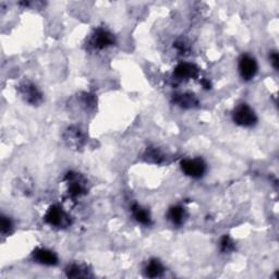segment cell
Instances as JSON below:
<instances>
[{"label": "cell", "mask_w": 279, "mask_h": 279, "mask_svg": "<svg viewBox=\"0 0 279 279\" xmlns=\"http://www.w3.org/2000/svg\"><path fill=\"white\" fill-rule=\"evenodd\" d=\"M232 120L240 127L251 128L257 123V116L251 106L240 104L232 111Z\"/></svg>", "instance_id": "obj_1"}, {"label": "cell", "mask_w": 279, "mask_h": 279, "mask_svg": "<svg viewBox=\"0 0 279 279\" xmlns=\"http://www.w3.org/2000/svg\"><path fill=\"white\" fill-rule=\"evenodd\" d=\"M180 168L188 177L200 179L206 172L207 166L202 158H185L181 161Z\"/></svg>", "instance_id": "obj_2"}, {"label": "cell", "mask_w": 279, "mask_h": 279, "mask_svg": "<svg viewBox=\"0 0 279 279\" xmlns=\"http://www.w3.org/2000/svg\"><path fill=\"white\" fill-rule=\"evenodd\" d=\"M115 42V36L109 31L103 28H98L91 35L89 39V46L93 49L101 50L109 47V46H112Z\"/></svg>", "instance_id": "obj_3"}, {"label": "cell", "mask_w": 279, "mask_h": 279, "mask_svg": "<svg viewBox=\"0 0 279 279\" xmlns=\"http://www.w3.org/2000/svg\"><path fill=\"white\" fill-rule=\"evenodd\" d=\"M45 222L52 227H67L70 224V218L67 213L59 205H51L45 214Z\"/></svg>", "instance_id": "obj_4"}, {"label": "cell", "mask_w": 279, "mask_h": 279, "mask_svg": "<svg viewBox=\"0 0 279 279\" xmlns=\"http://www.w3.org/2000/svg\"><path fill=\"white\" fill-rule=\"evenodd\" d=\"M238 69L240 77L244 80V81H251L252 79H254L256 73L258 71V64L256 59L249 54H244L239 59Z\"/></svg>", "instance_id": "obj_5"}, {"label": "cell", "mask_w": 279, "mask_h": 279, "mask_svg": "<svg viewBox=\"0 0 279 279\" xmlns=\"http://www.w3.org/2000/svg\"><path fill=\"white\" fill-rule=\"evenodd\" d=\"M20 94L22 95L23 99L30 105H38L43 101L42 92L38 90L35 84L32 82H24L20 85Z\"/></svg>", "instance_id": "obj_6"}, {"label": "cell", "mask_w": 279, "mask_h": 279, "mask_svg": "<svg viewBox=\"0 0 279 279\" xmlns=\"http://www.w3.org/2000/svg\"><path fill=\"white\" fill-rule=\"evenodd\" d=\"M68 193L71 197H79L86 193V181L83 177L76 172H69L67 175Z\"/></svg>", "instance_id": "obj_7"}, {"label": "cell", "mask_w": 279, "mask_h": 279, "mask_svg": "<svg viewBox=\"0 0 279 279\" xmlns=\"http://www.w3.org/2000/svg\"><path fill=\"white\" fill-rule=\"evenodd\" d=\"M33 257H34V260L42 264V265H46V266H54L58 263V256L55 253V252H52L48 249H43V248H38L34 251V253H33Z\"/></svg>", "instance_id": "obj_8"}, {"label": "cell", "mask_w": 279, "mask_h": 279, "mask_svg": "<svg viewBox=\"0 0 279 279\" xmlns=\"http://www.w3.org/2000/svg\"><path fill=\"white\" fill-rule=\"evenodd\" d=\"M198 69L195 64L189 62H181L175 68L174 76L178 80H190L197 77Z\"/></svg>", "instance_id": "obj_9"}, {"label": "cell", "mask_w": 279, "mask_h": 279, "mask_svg": "<svg viewBox=\"0 0 279 279\" xmlns=\"http://www.w3.org/2000/svg\"><path fill=\"white\" fill-rule=\"evenodd\" d=\"M167 218L168 221L175 226H181L185 218H187V212L185 208L181 205H175V206H171L167 213Z\"/></svg>", "instance_id": "obj_10"}, {"label": "cell", "mask_w": 279, "mask_h": 279, "mask_svg": "<svg viewBox=\"0 0 279 279\" xmlns=\"http://www.w3.org/2000/svg\"><path fill=\"white\" fill-rule=\"evenodd\" d=\"M174 103L177 106H179V107L190 109L196 107L198 101L193 94H191V93H183V94H177L174 96Z\"/></svg>", "instance_id": "obj_11"}, {"label": "cell", "mask_w": 279, "mask_h": 279, "mask_svg": "<svg viewBox=\"0 0 279 279\" xmlns=\"http://www.w3.org/2000/svg\"><path fill=\"white\" fill-rule=\"evenodd\" d=\"M131 212L132 215L135 218V221L140 224H142L144 226H151L152 225V218L150 215V212L142 207L141 205L138 204H133L131 206Z\"/></svg>", "instance_id": "obj_12"}, {"label": "cell", "mask_w": 279, "mask_h": 279, "mask_svg": "<svg viewBox=\"0 0 279 279\" xmlns=\"http://www.w3.org/2000/svg\"><path fill=\"white\" fill-rule=\"evenodd\" d=\"M145 275L151 278H157L163 276L165 267L162 262H159L156 258H152L145 266Z\"/></svg>", "instance_id": "obj_13"}, {"label": "cell", "mask_w": 279, "mask_h": 279, "mask_svg": "<svg viewBox=\"0 0 279 279\" xmlns=\"http://www.w3.org/2000/svg\"><path fill=\"white\" fill-rule=\"evenodd\" d=\"M65 273L67 276L70 278H81V277H88V269H86L82 265L78 264H71L65 268Z\"/></svg>", "instance_id": "obj_14"}, {"label": "cell", "mask_w": 279, "mask_h": 279, "mask_svg": "<svg viewBox=\"0 0 279 279\" xmlns=\"http://www.w3.org/2000/svg\"><path fill=\"white\" fill-rule=\"evenodd\" d=\"M236 249L235 242L229 236H224L221 240V251L224 252V253H229V252H232Z\"/></svg>", "instance_id": "obj_15"}, {"label": "cell", "mask_w": 279, "mask_h": 279, "mask_svg": "<svg viewBox=\"0 0 279 279\" xmlns=\"http://www.w3.org/2000/svg\"><path fill=\"white\" fill-rule=\"evenodd\" d=\"M145 157H146V159H148V161L153 162L155 164L162 163V161L164 159V155L157 149L148 150V152L145 153Z\"/></svg>", "instance_id": "obj_16"}, {"label": "cell", "mask_w": 279, "mask_h": 279, "mask_svg": "<svg viewBox=\"0 0 279 279\" xmlns=\"http://www.w3.org/2000/svg\"><path fill=\"white\" fill-rule=\"evenodd\" d=\"M13 228L12 221L7 216H2V235H9Z\"/></svg>", "instance_id": "obj_17"}, {"label": "cell", "mask_w": 279, "mask_h": 279, "mask_svg": "<svg viewBox=\"0 0 279 279\" xmlns=\"http://www.w3.org/2000/svg\"><path fill=\"white\" fill-rule=\"evenodd\" d=\"M269 60H270L271 65H273V67H274V69L278 70V68H279V57H278L277 51H271L270 52Z\"/></svg>", "instance_id": "obj_18"}, {"label": "cell", "mask_w": 279, "mask_h": 279, "mask_svg": "<svg viewBox=\"0 0 279 279\" xmlns=\"http://www.w3.org/2000/svg\"><path fill=\"white\" fill-rule=\"evenodd\" d=\"M201 83H202V85L204 86L205 89H207V90L211 89V86H212V85H211V83H210L208 80H203V81H202Z\"/></svg>", "instance_id": "obj_19"}]
</instances>
